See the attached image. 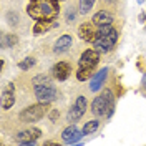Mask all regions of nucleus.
I'll list each match as a JSON object with an SVG mask.
<instances>
[{
	"label": "nucleus",
	"mask_w": 146,
	"mask_h": 146,
	"mask_svg": "<svg viewBox=\"0 0 146 146\" xmlns=\"http://www.w3.org/2000/svg\"><path fill=\"white\" fill-rule=\"evenodd\" d=\"M106 75H108V68H103L100 72L96 73L93 78H91V83H90V90L91 91H98L103 86V83H105V78H106Z\"/></svg>",
	"instance_id": "4468645a"
},
{
	"label": "nucleus",
	"mask_w": 146,
	"mask_h": 146,
	"mask_svg": "<svg viewBox=\"0 0 146 146\" xmlns=\"http://www.w3.org/2000/svg\"><path fill=\"white\" fill-rule=\"evenodd\" d=\"M58 2H60V0H58Z\"/></svg>",
	"instance_id": "b1692460"
},
{
	"label": "nucleus",
	"mask_w": 146,
	"mask_h": 146,
	"mask_svg": "<svg viewBox=\"0 0 146 146\" xmlns=\"http://www.w3.org/2000/svg\"><path fill=\"white\" fill-rule=\"evenodd\" d=\"M116 40H118L116 28H113L111 25L98 27V35H96L95 42H93V48L98 50L100 53H106L116 45Z\"/></svg>",
	"instance_id": "f03ea898"
},
{
	"label": "nucleus",
	"mask_w": 146,
	"mask_h": 146,
	"mask_svg": "<svg viewBox=\"0 0 146 146\" xmlns=\"http://www.w3.org/2000/svg\"><path fill=\"white\" fill-rule=\"evenodd\" d=\"M96 27H106V25H111L113 23V15L110 12H103L100 10L98 13L93 15V20H91Z\"/></svg>",
	"instance_id": "ddd939ff"
},
{
	"label": "nucleus",
	"mask_w": 146,
	"mask_h": 146,
	"mask_svg": "<svg viewBox=\"0 0 146 146\" xmlns=\"http://www.w3.org/2000/svg\"><path fill=\"white\" fill-rule=\"evenodd\" d=\"M52 75H53L55 80H58V82H65V80L70 76V63H66V62H58V63L53 66Z\"/></svg>",
	"instance_id": "f8f14e48"
},
{
	"label": "nucleus",
	"mask_w": 146,
	"mask_h": 146,
	"mask_svg": "<svg viewBox=\"0 0 146 146\" xmlns=\"http://www.w3.org/2000/svg\"><path fill=\"white\" fill-rule=\"evenodd\" d=\"M40 129H36V128H28V129H25V131H20L17 136H15V139H17L20 145H33L36 139L40 138Z\"/></svg>",
	"instance_id": "6e6552de"
},
{
	"label": "nucleus",
	"mask_w": 146,
	"mask_h": 146,
	"mask_svg": "<svg viewBox=\"0 0 146 146\" xmlns=\"http://www.w3.org/2000/svg\"><path fill=\"white\" fill-rule=\"evenodd\" d=\"M60 12L58 0H30L27 13L35 20H53Z\"/></svg>",
	"instance_id": "f257e3e1"
},
{
	"label": "nucleus",
	"mask_w": 146,
	"mask_h": 146,
	"mask_svg": "<svg viewBox=\"0 0 146 146\" xmlns=\"http://www.w3.org/2000/svg\"><path fill=\"white\" fill-rule=\"evenodd\" d=\"M78 3H80V13L82 15H86L91 10V7L95 5V0H80Z\"/></svg>",
	"instance_id": "f3484780"
},
{
	"label": "nucleus",
	"mask_w": 146,
	"mask_h": 146,
	"mask_svg": "<svg viewBox=\"0 0 146 146\" xmlns=\"http://www.w3.org/2000/svg\"><path fill=\"white\" fill-rule=\"evenodd\" d=\"M96 129H98V121L96 119H91V121H88L83 126V135H93Z\"/></svg>",
	"instance_id": "a211bd4d"
},
{
	"label": "nucleus",
	"mask_w": 146,
	"mask_h": 146,
	"mask_svg": "<svg viewBox=\"0 0 146 146\" xmlns=\"http://www.w3.org/2000/svg\"><path fill=\"white\" fill-rule=\"evenodd\" d=\"M33 93H35L36 100L43 101V103L53 101L56 98V90L46 75H38L33 78Z\"/></svg>",
	"instance_id": "7ed1b4c3"
},
{
	"label": "nucleus",
	"mask_w": 146,
	"mask_h": 146,
	"mask_svg": "<svg viewBox=\"0 0 146 146\" xmlns=\"http://www.w3.org/2000/svg\"><path fill=\"white\" fill-rule=\"evenodd\" d=\"M72 46V36L70 35H63L60 36L58 40H56V43H55V53H63L65 50H68Z\"/></svg>",
	"instance_id": "2eb2a0df"
},
{
	"label": "nucleus",
	"mask_w": 146,
	"mask_h": 146,
	"mask_svg": "<svg viewBox=\"0 0 146 146\" xmlns=\"http://www.w3.org/2000/svg\"><path fill=\"white\" fill-rule=\"evenodd\" d=\"M35 65V58H25V60H22L20 63H18V68H22V70H30L32 66Z\"/></svg>",
	"instance_id": "6ab92c4d"
},
{
	"label": "nucleus",
	"mask_w": 146,
	"mask_h": 146,
	"mask_svg": "<svg viewBox=\"0 0 146 146\" xmlns=\"http://www.w3.org/2000/svg\"><path fill=\"white\" fill-rule=\"evenodd\" d=\"M143 86H145V88H146V75H145V76H143Z\"/></svg>",
	"instance_id": "4be33fe9"
},
{
	"label": "nucleus",
	"mask_w": 146,
	"mask_h": 146,
	"mask_svg": "<svg viewBox=\"0 0 146 146\" xmlns=\"http://www.w3.org/2000/svg\"><path fill=\"white\" fill-rule=\"evenodd\" d=\"M82 133L83 131H80L75 125H72V126H68V128H65L63 129V133H62V139H63L65 143H68V145H73V143H78V141H80V138L83 136Z\"/></svg>",
	"instance_id": "9b49d317"
},
{
	"label": "nucleus",
	"mask_w": 146,
	"mask_h": 146,
	"mask_svg": "<svg viewBox=\"0 0 146 146\" xmlns=\"http://www.w3.org/2000/svg\"><path fill=\"white\" fill-rule=\"evenodd\" d=\"M46 110H48V103L40 101L38 105H32L27 110H23L20 113V121H25V123H35L38 119H42L45 116Z\"/></svg>",
	"instance_id": "39448f33"
},
{
	"label": "nucleus",
	"mask_w": 146,
	"mask_h": 146,
	"mask_svg": "<svg viewBox=\"0 0 146 146\" xmlns=\"http://www.w3.org/2000/svg\"><path fill=\"white\" fill-rule=\"evenodd\" d=\"M48 28H52V20H36L35 27H33V33L42 35V33L48 32Z\"/></svg>",
	"instance_id": "dca6fc26"
},
{
	"label": "nucleus",
	"mask_w": 146,
	"mask_h": 146,
	"mask_svg": "<svg viewBox=\"0 0 146 146\" xmlns=\"http://www.w3.org/2000/svg\"><path fill=\"white\" fill-rule=\"evenodd\" d=\"M18 42V38L15 35H5L3 36V46H12V45H15Z\"/></svg>",
	"instance_id": "aec40b11"
},
{
	"label": "nucleus",
	"mask_w": 146,
	"mask_h": 146,
	"mask_svg": "<svg viewBox=\"0 0 146 146\" xmlns=\"http://www.w3.org/2000/svg\"><path fill=\"white\" fill-rule=\"evenodd\" d=\"M15 103V86L13 83H9L3 90H2V108L9 110Z\"/></svg>",
	"instance_id": "9d476101"
},
{
	"label": "nucleus",
	"mask_w": 146,
	"mask_h": 146,
	"mask_svg": "<svg viewBox=\"0 0 146 146\" xmlns=\"http://www.w3.org/2000/svg\"><path fill=\"white\" fill-rule=\"evenodd\" d=\"M56 118H58V113H56V111H53V113H50V119H53V121H55Z\"/></svg>",
	"instance_id": "412c9836"
},
{
	"label": "nucleus",
	"mask_w": 146,
	"mask_h": 146,
	"mask_svg": "<svg viewBox=\"0 0 146 146\" xmlns=\"http://www.w3.org/2000/svg\"><path fill=\"white\" fill-rule=\"evenodd\" d=\"M115 110V101H113V93L106 90L103 95L96 96L91 103V111L96 116H110Z\"/></svg>",
	"instance_id": "20e7f679"
},
{
	"label": "nucleus",
	"mask_w": 146,
	"mask_h": 146,
	"mask_svg": "<svg viewBox=\"0 0 146 146\" xmlns=\"http://www.w3.org/2000/svg\"><path fill=\"white\" fill-rule=\"evenodd\" d=\"M96 35H98V28H96V25L93 22H85L78 28V36L83 42H90L91 43V42H95Z\"/></svg>",
	"instance_id": "0eeeda50"
},
{
	"label": "nucleus",
	"mask_w": 146,
	"mask_h": 146,
	"mask_svg": "<svg viewBox=\"0 0 146 146\" xmlns=\"http://www.w3.org/2000/svg\"><path fill=\"white\" fill-rule=\"evenodd\" d=\"M98 62H100V52L98 50H95V48L85 50L83 55L80 56V60H78V70H91L93 72V68L98 65Z\"/></svg>",
	"instance_id": "423d86ee"
},
{
	"label": "nucleus",
	"mask_w": 146,
	"mask_h": 146,
	"mask_svg": "<svg viewBox=\"0 0 146 146\" xmlns=\"http://www.w3.org/2000/svg\"><path fill=\"white\" fill-rule=\"evenodd\" d=\"M138 3H145V0H136Z\"/></svg>",
	"instance_id": "5701e85b"
},
{
	"label": "nucleus",
	"mask_w": 146,
	"mask_h": 146,
	"mask_svg": "<svg viewBox=\"0 0 146 146\" xmlns=\"http://www.w3.org/2000/svg\"><path fill=\"white\" fill-rule=\"evenodd\" d=\"M86 110V98L85 96H78L73 106L70 108V113H68V121H76L78 118H82L83 113Z\"/></svg>",
	"instance_id": "1a4fd4ad"
}]
</instances>
